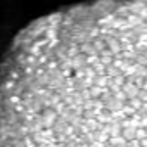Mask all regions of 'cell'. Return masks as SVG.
Masks as SVG:
<instances>
[{
  "mask_svg": "<svg viewBox=\"0 0 147 147\" xmlns=\"http://www.w3.org/2000/svg\"><path fill=\"white\" fill-rule=\"evenodd\" d=\"M0 147H147V0H97L21 31L0 59Z\"/></svg>",
  "mask_w": 147,
  "mask_h": 147,
  "instance_id": "cell-1",
  "label": "cell"
}]
</instances>
